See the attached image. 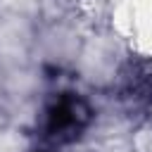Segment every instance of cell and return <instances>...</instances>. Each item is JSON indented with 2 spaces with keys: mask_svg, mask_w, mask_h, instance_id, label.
<instances>
[{
  "mask_svg": "<svg viewBox=\"0 0 152 152\" xmlns=\"http://www.w3.org/2000/svg\"><path fill=\"white\" fill-rule=\"evenodd\" d=\"M90 119L93 112L83 97L62 93L45 112V135L57 142H71L88 128Z\"/></svg>",
  "mask_w": 152,
  "mask_h": 152,
  "instance_id": "6da1fadb",
  "label": "cell"
},
{
  "mask_svg": "<svg viewBox=\"0 0 152 152\" xmlns=\"http://www.w3.org/2000/svg\"><path fill=\"white\" fill-rule=\"evenodd\" d=\"M36 152H45V150H36Z\"/></svg>",
  "mask_w": 152,
  "mask_h": 152,
  "instance_id": "7a4b0ae2",
  "label": "cell"
}]
</instances>
